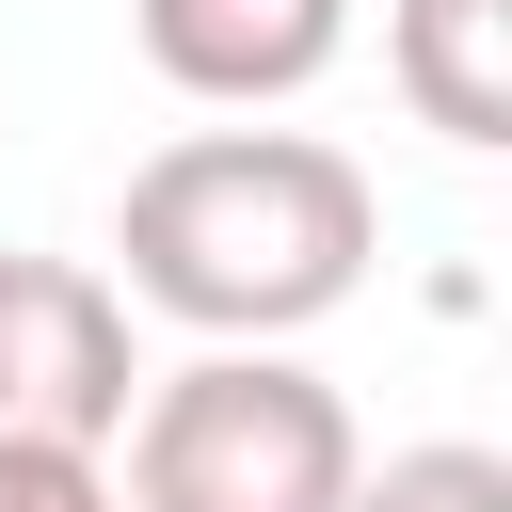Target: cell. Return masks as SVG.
Masks as SVG:
<instances>
[{"label":"cell","mask_w":512,"mask_h":512,"mask_svg":"<svg viewBox=\"0 0 512 512\" xmlns=\"http://www.w3.org/2000/svg\"><path fill=\"white\" fill-rule=\"evenodd\" d=\"M112 256H128L112 304H160L208 352H288L368 288L384 192L320 128H176L160 160H128Z\"/></svg>","instance_id":"obj_1"},{"label":"cell","mask_w":512,"mask_h":512,"mask_svg":"<svg viewBox=\"0 0 512 512\" xmlns=\"http://www.w3.org/2000/svg\"><path fill=\"white\" fill-rule=\"evenodd\" d=\"M128 480L112 512H352L368 448H352V400L304 368V352H192V368H144L128 400Z\"/></svg>","instance_id":"obj_2"},{"label":"cell","mask_w":512,"mask_h":512,"mask_svg":"<svg viewBox=\"0 0 512 512\" xmlns=\"http://www.w3.org/2000/svg\"><path fill=\"white\" fill-rule=\"evenodd\" d=\"M144 400V352H128V304L96 256H16L0 240V432H48V448H112Z\"/></svg>","instance_id":"obj_3"},{"label":"cell","mask_w":512,"mask_h":512,"mask_svg":"<svg viewBox=\"0 0 512 512\" xmlns=\"http://www.w3.org/2000/svg\"><path fill=\"white\" fill-rule=\"evenodd\" d=\"M128 32L192 112H288L304 80H336L352 0H128Z\"/></svg>","instance_id":"obj_4"},{"label":"cell","mask_w":512,"mask_h":512,"mask_svg":"<svg viewBox=\"0 0 512 512\" xmlns=\"http://www.w3.org/2000/svg\"><path fill=\"white\" fill-rule=\"evenodd\" d=\"M384 80L432 144L496 160L512 144V0H384Z\"/></svg>","instance_id":"obj_5"},{"label":"cell","mask_w":512,"mask_h":512,"mask_svg":"<svg viewBox=\"0 0 512 512\" xmlns=\"http://www.w3.org/2000/svg\"><path fill=\"white\" fill-rule=\"evenodd\" d=\"M352 512H512V464L464 448V432H432V448H384L352 480Z\"/></svg>","instance_id":"obj_6"},{"label":"cell","mask_w":512,"mask_h":512,"mask_svg":"<svg viewBox=\"0 0 512 512\" xmlns=\"http://www.w3.org/2000/svg\"><path fill=\"white\" fill-rule=\"evenodd\" d=\"M0 512H112V448H48V432H0Z\"/></svg>","instance_id":"obj_7"}]
</instances>
